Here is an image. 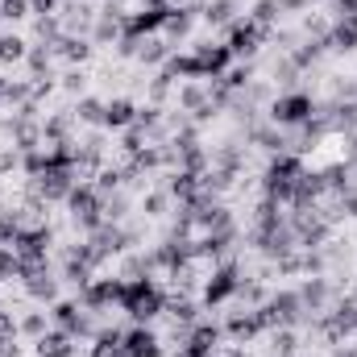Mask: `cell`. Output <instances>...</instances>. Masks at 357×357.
<instances>
[{
    "instance_id": "6da1fadb",
    "label": "cell",
    "mask_w": 357,
    "mask_h": 357,
    "mask_svg": "<svg viewBox=\"0 0 357 357\" xmlns=\"http://www.w3.org/2000/svg\"><path fill=\"white\" fill-rule=\"evenodd\" d=\"M121 312L129 316V324H154L167 312V287L158 278H125Z\"/></svg>"
},
{
    "instance_id": "7a4b0ae2",
    "label": "cell",
    "mask_w": 357,
    "mask_h": 357,
    "mask_svg": "<svg viewBox=\"0 0 357 357\" xmlns=\"http://www.w3.org/2000/svg\"><path fill=\"white\" fill-rule=\"evenodd\" d=\"M307 171V158L303 154H291V150H282V154H270L266 171H262V199H274V204H291V195H295V183L303 178Z\"/></svg>"
},
{
    "instance_id": "3957f363",
    "label": "cell",
    "mask_w": 357,
    "mask_h": 357,
    "mask_svg": "<svg viewBox=\"0 0 357 357\" xmlns=\"http://www.w3.org/2000/svg\"><path fill=\"white\" fill-rule=\"evenodd\" d=\"M316 112H320V100H316L312 91H303V88L278 91V96H270V104H266V121L278 125V129H287V133L303 129Z\"/></svg>"
},
{
    "instance_id": "277c9868",
    "label": "cell",
    "mask_w": 357,
    "mask_h": 357,
    "mask_svg": "<svg viewBox=\"0 0 357 357\" xmlns=\"http://www.w3.org/2000/svg\"><path fill=\"white\" fill-rule=\"evenodd\" d=\"M241 262L237 258H225V262H216V266L204 274V282H199V303H204V312H220V307H229L233 299H237V291H241Z\"/></svg>"
},
{
    "instance_id": "5b68a950",
    "label": "cell",
    "mask_w": 357,
    "mask_h": 357,
    "mask_svg": "<svg viewBox=\"0 0 357 357\" xmlns=\"http://www.w3.org/2000/svg\"><path fill=\"white\" fill-rule=\"evenodd\" d=\"M67 216H71V225H75L79 237H91V233L104 225V195L96 191L91 178H84V183L71 187V195H67Z\"/></svg>"
},
{
    "instance_id": "8992f818",
    "label": "cell",
    "mask_w": 357,
    "mask_h": 357,
    "mask_svg": "<svg viewBox=\"0 0 357 357\" xmlns=\"http://www.w3.org/2000/svg\"><path fill=\"white\" fill-rule=\"evenodd\" d=\"M270 38H274V33H266L262 25H254L245 13H241V17L225 29V46L233 50V59H237V63H254V59L262 54V46H266Z\"/></svg>"
},
{
    "instance_id": "52a82bcc",
    "label": "cell",
    "mask_w": 357,
    "mask_h": 357,
    "mask_svg": "<svg viewBox=\"0 0 357 357\" xmlns=\"http://www.w3.org/2000/svg\"><path fill=\"white\" fill-rule=\"evenodd\" d=\"M121 291H125V278H121V274H96L84 291H75V299L88 307L91 316L104 320V312L121 307Z\"/></svg>"
},
{
    "instance_id": "ba28073f",
    "label": "cell",
    "mask_w": 357,
    "mask_h": 357,
    "mask_svg": "<svg viewBox=\"0 0 357 357\" xmlns=\"http://www.w3.org/2000/svg\"><path fill=\"white\" fill-rule=\"evenodd\" d=\"M225 345V328L220 320H195L178 345V357H216Z\"/></svg>"
},
{
    "instance_id": "9c48e42d",
    "label": "cell",
    "mask_w": 357,
    "mask_h": 357,
    "mask_svg": "<svg viewBox=\"0 0 357 357\" xmlns=\"http://www.w3.org/2000/svg\"><path fill=\"white\" fill-rule=\"evenodd\" d=\"M270 316V324L274 328H299V324H307V312H303V299H299V287L291 291H270V299L262 303Z\"/></svg>"
},
{
    "instance_id": "30bf717a",
    "label": "cell",
    "mask_w": 357,
    "mask_h": 357,
    "mask_svg": "<svg viewBox=\"0 0 357 357\" xmlns=\"http://www.w3.org/2000/svg\"><path fill=\"white\" fill-rule=\"evenodd\" d=\"M13 250H17L21 262H50V250H54V229H50V220L21 229V233L13 237Z\"/></svg>"
},
{
    "instance_id": "8fae6325",
    "label": "cell",
    "mask_w": 357,
    "mask_h": 357,
    "mask_svg": "<svg viewBox=\"0 0 357 357\" xmlns=\"http://www.w3.org/2000/svg\"><path fill=\"white\" fill-rule=\"evenodd\" d=\"M75 183H84V178H79V171L50 167L46 175L29 178V191H33V195H42L46 204H67V195H71V187H75Z\"/></svg>"
},
{
    "instance_id": "7c38bea8",
    "label": "cell",
    "mask_w": 357,
    "mask_h": 357,
    "mask_svg": "<svg viewBox=\"0 0 357 357\" xmlns=\"http://www.w3.org/2000/svg\"><path fill=\"white\" fill-rule=\"evenodd\" d=\"M191 54H195V67H199V79H204V84H208V79H220V75L237 63L225 42H195Z\"/></svg>"
},
{
    "instance_id": "4fadbf2b",
    "label": "cell",
    "mask_w": 357,
    "mask_h": 357,
    "mask_svg": "<svg viewBox=\"0 0 357 357\" xmlns=\"http://www.w3.org/2000/svg\"><path fill=\"white\" fill-rule=\"evenodd\" d=\"M121 349L129 357H167V341H162V333L154 324H129Z\"/></svg>"
},
{
    "instance_id": "5bb4252c",
    "label": "cell",
    "mask_w": 357,
    "mask_h": 357,
    "mask_svg": "<svg viewBox=\"0 0 357 357\" xmlns=\"http://www.w3.org/2000/svg\"><path fill=\"white\" fill-rule=\"evenodd\" d=\"M167 13L171 8H129V17L121 21V33H129V38H137V42H146V38H158L162 33V25H167Z\"/></svg>"
},
{
    "instance_id": "9a60e30c",
    "label": "cell",
    "mask_w": 357,
    "mask_h": 357,
    "mask_svg": "<svg viewBox=\"0 0 357 357\" xmlns=\"http://www.w3.org/2000/svg\"><path fill=\"white\" fill-rule=\"evenodd\" d=\"M299 299H303V312H307V320H320V316L333 307V299H337V287H333L324 274H307V282L299 287Z\"/></svg>"
},
{
    "instance_id": "2e32d148",
    "label": "cell",
    "mask_w": 357,
    "mask_h": 357,
    "mask_svg": "<svg viewBox=\"0 0 357 357\" xmlns=\"http://www.w3.org/2000/svg\"><path fill=\"white\" fill-rule=\"evenodd\" d=\"M133 121H137V100H129V96H112V100H104V121H100L104 133H125Z\"/></svg>"
},
{
    "instance_id": "e0dca14e",
    "label": "cell",
    "mask_w": 357,
    "mask_h": 357,
    "mask_svg": "<svg viewBox=\"0 0 357 357\" xmlns=\"http://www.w3.org/2000/svg\"><path fill=\"white\" fill-rule=\"evenodd\" d=\"M91 54H96L91 38H79V33H63V38L54 42V59L67 63V67H88Z\"/></svg>"
},
{
    "instance_id": "ac0fdd59",
    "label": "cell",
    "mask_w": 357,
    "mask_h": 357,
    "mask_svg": "<svg viewBox=\"0 0 357 357\" xmlns=\"http://www.w3.org/2000/svg\"><path fill=\"white\" fill-rule=\"evenodd\" d=\"M212 100H208V84L204 79H183V84H175V112H183V116H195L199 108H208Z\"/></svg>"
},
{
    "instance_id": "d6986e66",
    "label": "cell",
    "mask_w": 357,
    "mask_h": 357,
    "mask_svg": "<svg viewBox=\"0 0 357 357\" xmlns=\"http://www.w3.org/2000/svg\"><path fill=\"white\" fill-rule=\"evenodd\" d=\"M195 17H199V13H195L191 4H175V8L167 13L162 38H167V42H171L175 50H178V42H187V38H191V29H195Z\"/></svg>"
},
{
    "instance_id": "ffe728a7",
    "label": "cell",
    "mask_w": 357,
    "mask_h": 357,
    "mask_svg": "<svg viewBox=\"0 0 357 357\" xmlns=\"http://www.w3.org/2000/svg\"><path fill=\"white\" fill-rule=\"evenodd\" d=\"M59 21H63V33L88 38L91 25H96V8H91V4H79V0H67V4L59 8Z\"/></svg>"
},
{
    "instance_id": "44dd1931",
    "label": "cell",
    "mask_w": 357,
    "mask_h": 357,
    "mask_svg": "<svg viewBox=\"0 0 357 357\" xmlns=\"http://www.w3.org/2000/svg\"><path fill=\"white\" fill-rule=\"evenodd\" d=\"M328 50L337 54H354L357 50V13H345V17H333V29H328Z\"/></svg>"
},
{
    "instance_id": "7402d4cb",
    "label": "cell",
    "mask_w": 357,
    "mask_h": 357,
    "mask_svg": "<svg viewBox=\"0 0 357 357\" xmlns=\"http://www.w3.org/2000/svg\"><path fill=\"white\" fill-rule=\"evenodd\" d=\"M75 129H79V121L71 116V108L42 116V142H46V146H54V142H75Z\"/></svg>"
},
{
    "instance_id": "603a6c76",
    "label": "cell",
    "mask_w": 357,
    "mask_h": 357,
    "mask_svg": "<svg viewBox=\"0 0 357 357\" xmlns=\"http://www.w3.org/2000/svg\"><path fill=\"white\" fill-rule=\"evenodd\" d=\"M33 357H79V349H75V337H71V333L50 328L46 337L33 341Z\"/></svg>"
},
{
    "instance_id": "cb8c5ba5",
    "label": "cell",
    "mask_w": 357,
    "mask_h": 357,
    "mask_svg": "<svg viewBox=\"0 0 357 357\" xmlns=\"http://www.w3.org/2000/svg\"><path fill=\"white\" fill-rule=\"evenodd\" d=\"M237 17H241V0H204L199 8V21L212 29H229Z\"/></svg>"
},
{
    "instance_id": "d4e9b609",
    "label": "cell",
    "mask_w": 357,
    "mask_h": 357,
    "mask_svg": "<svg viewBox=\"0 0 357 357\" xmlns=\"http://www.w3.org/2000/svg\"><path fill=\"white\" fill-rule=\"evenodd\" d=\"M17 328H21V341H38V337H46L54 324H50V312L46 307H25V312H17Z\"/></svg>"
},
{
    "instance_id": "484cf974",
    "label": "cell",
    "mask_w": 357,
    "mask_h": 357,
    "mask_svg": "<svg viewBox=\"0 0 357 357\" xmlns=\"http://www.w3.org/2000/svg\"><path fill=\"white\" fill-rule=\"evenodd\" d=\"M25 54H29V38L17 33V29H0V67H4V71H8V67H21Z\"/></svg>"
},
{
    "instance_id": "4316f807",
    "label": "cell",
    "mask_w": 357,
    "mask_h": 357,
    "mask_svg": "<svg viewBox=\"0 0 357 357\" xmlns=\"http://www.w3.org/2000/svg\"><path fill=\"white\" fill-rule=\"evenodd\" d=\"M54 46H42V42H29V54H25V71H29V79H50V71H54Z\"/></svg>"
},
{
    "instance_id": "83f0119b",
    "label": "cell",
    "mask_w": 357,
    "mask_h": 357,
    "mask_svg": "<svg viewBox=\"0 0 357 357\" xmlns=\"http://www.w3.org/2000/svg\"><path fill=\"white\" fill-rule=\"evenodd\" d=\"M121 341H125V328H121V324H108V320H104V324L96 328V337L88 341L91 349H88L84 357H104V354H112V349H121Z\"/></svg>"
},
{
    "instance_id": "f1b7e54d",
    "label": "cell",
    "mask_w": 357,
    "mask_h": 357,
    "mask_svg": "<svg viewBox=\"0 0 357 357\" xmlns=\"http://www.w3.org/2000/svg\"><path fill=\"white\" fill-rule=\"evenodd\" d=\"M171 54H175V46H171V42L158 33V38H146V42H142V50H137V63H142V67H158V71H162Z\"/></svg>"
},
{
    "instance_id": "f546056e",
    "label": "cell",
    "mask_w": 357,
    "mask_h": 357,
    "mask_svg": "<svg viewBox=\"0 0 357 357\" xmlns=\"http://www.w3.org/2000/svg\"><path fill=\"white\" fill-rule=\"evenodd\" d=\"M71 116H75L79 125H88V129H100V121H104V100H100V96H79V100L71 104Z\"/></svg>"
},
{
    "instance_id": "4dcf8cb0",
    "label": "cell",
    "mask_w": 357,
    "mask_h": 357,
    "mask_svg": "<svg viewBox=\"0 0 357 357\" xmlns=\"http://www.w3.org/2000/svg\"><path fill=\"white\" fill-rule=\"evenodd\" d=\"M137 208H142L146 220H158V216H167V208H171V191H167V187H150V191H142Z\"/></svg>"
},
{
    "instance_id": "1f68e13d",
    "label": "cell",
    "mask_w": 357,
    "mask_h": 357,
    "mask_svg": "<svg viewBox=\"0 0 357 357\" xmlns=\"http://www.w3.org/2000/svg\"><path fill=\"white\" fill-rule=\"evenodd\" d=\"M91 46H116L121 42V17H104V13H96V25H91Z\"/></svg>"
},
{
    "instance_id": "d6a6232c",
    "label": "cell",
    "mask_w": 357,
    "mask_h": 357,
    "mask_svg": "<svg viewBox=\"0 0 357 357\" xmlns=\"http://www.w3.org/2000/svg\"><path fill=\"white\" fill-rule=\"evenodd\" d=\"M270 354L274 357H295L299 354V328H270Z\"/></svg>"
},
{
    "instance_id": "836d02e7",
    "label": "cell",
    "mask_w": 357,
    "mask_h": 357,
    "mask_svg": "<svg viewBox=\"0 0 357 357\" xmlns=\"http://www.w3.org/2000/svg\"><path fill=\"white\" fill-rule=\"evenodd\" d=\"M245 17H250L254 25H262L266 33H274V29H278V17H282V8H278V0H258V4H254Z\"/></svg>"
},
{
    "instance_id": "e575fe53",
    "label": "cell",
    "mask_w": 357,
    "mask_h": 357,
    "mask_svg": "<svg viewBox=\"0 0 357 357\" xmlns=\"http://www.w3.org/2000/svg\"><path fill=\"white\" fill-rule=\"evenodd\" d=\"M270 75H274V84H278V91H291V88H295V79H299L303 71H295V63H291L287 54H278V59L270 63Z\"/></svg>"
},
{
    "instance_id": "d590c367",
    "label": "cell",
    "mask_w": 357,
    "mask_h": 357,
    "mask_svg": "<svg viewBox=\"0 0 357 357\" xmlns=\"http://www.w3.org/2000/svg\"><path fill=\"white\" fill-rule=\"evenodd\" d=\"M254 71H258L254 63H233V67L220 75V84H225V88H233V91H245L250 84H254Z\"/></svg>"
},
{
    "instance_id": "8d00e7d4",
    "label": "cell",
    "mask_w": 357,
    "mask_h": 357,
    "mask_svg": "<svg viewBox=\"0 0 357 357\" xmlns=\"http://www.w3.org/2000/svg\"><path fill=\"white\" fill-rule=\"evenodd\" d=\"M59 88L67 91V96H88V67H67L63 75H59Z\"/></svg>"
},
{
    "instance_id": "74e56055",
    "label": "cell",
    "mask_w": 357,
    "mask_h": 357,
    "mask_svg": "<svg viewBox=\"0 0 357 357\" xmlns=\"http://www.w3.org/2000/svg\"><path fill=\"white\" fill-rule=\"evenodd\" d=\"M25 17H33V13H29V0H0V25H4V29L21 25Z\"/></svg>"
},
{
    "instance_id": "f35d334b",
    "label": "cell",
    "mask_w": 357,
    "mask_h": 357,
    "mask_svg": "<svg viewBox=\"0 0 357 357\" xmlns=\"http://www.w3.org/2000/svg\"><path fill=\"white\" fill-rule=\"evenodd\" d=\"M21 278V258L13 245H0V282H17Z\"/></svg>"
},
{
    "instance_id": "ab89813d",
    "label": "cell",
    "mask_w": 357,
    "mask_h": 357,
    "mask_svg": "<svg viewBox=\"0 0 357 357\" xmlns=\"http://www.w3.org/2000/svg\"><path fill=\"white\" fill-rule=\"evenodd\" d=\"M146 96H150V104H167V100L175 96V79H171L167 71H158V75L150 79V91H146Z\"/></svg>"
},
{
    "instance_id": "60d3db41",
    "label": "cell",
    "mask_w": 357,
    "mask_h": 357,
    "mask_svg": "<svg viewBox=\"0 0 357 357\" xmlns=\"http://www.w3.org/2000/svg\"><path fill=\"white\" fill-rule=\"evenodd\" d=\"M0 341H21V328H17V312L0 307Z\"/></svg>"
},
{
    "instance_id": "b9f144b4",
    "label": "cell",
    "mask_w": 357,
    "mask_h": 357,
    "mask_svg": "<svg viewBox=\"0 0 357 357\" xmlns=\"http://www.w3.org/2000/svg\"><path fill=\"white\" fill-rule=\"evenodd\" d=\"M13 171H21V154L13 146H0V178L13 175Z\"/></svg>"
},
{
    "instance_id": "7bdbcfd3",
    "label": "cell",
    "mask_w": 357,
    "mask_h": 357,
    "mask_svg": "<svg viewBox=\"0 0 357 357\" xmlns=\"http://www.w3.org/2000/svg\"><path fill=\"white\" fill-rule=\"evenodd\" d=\"M59 8H63L59 0H29V13L33 17H59Z\"/></svg>"
},
{
    "instance_id": "ee69618b",
    "label": "cell",
    "mask_w": 357,
    "mask_h": 357,
    "mask_svg": "<svg viewBox=\"0 0 357 357\" xmlns=\"http://www.w3.org/2000/svg\"><path fill=\"white\" fill-rule=\"evenodd\" d=\"M307 4H312V0H278V8H282V13H303Z\"/></svg>"
},
{
    "instance_id": "f6af8a7d",
    "label": "cell",
    "mask_w": 357,
    "mask_h": 357,
    "mask_svg": "<svg viewBox=\"0 0 357 357\" xmlns=\"http://www.w3.org/2000/svg\"><path fill=\"white\" fill-rule=\"evenodd\" d=\"M0 357H21V341H0Z\"/></svg>"
},
{
    "instance_id": "bcb514c9",
    "label": "cell",
    "mask_w": 357,
    "mask_h": 357,
    "mask_svg": "<svg viewBox=\"0 0 357 357\" xmlns=\"http://www.w3.org/2000/svg\"><path fill=\"white\" fill-rule=\"evenodd\" d=\"M142 8H175V4H183V0H137Z\"/></svg>"
},
{
    "instance_id": "7dc6e473",
    "label": "cell",
    "mask_w": 357,
    "mask_h": 357,
    "mask_svg": "<svg viewBox=\"0 0 357 357\" xmlns=\"http://www.w3.org/2000/svg\"><path fill=\"white\" fill-rule=\"evenodd\" d=\"M4 88H8V75H4V67H0V96H4Z\"/></svg>"
},
{
    "instance_id": "c3c4849f",
    "label": "cell",
    "mask_w": 357,
    "mask_h": 357,
    "mask_svg": "<svg viewBox=\"0 0 357 357\" xmlns=\"http://www.w3.org/2000/svg\"><path fill=\"white\" fill-rule=\"evenodd\" d=\"M104 357H129V354L125 349H112V354H104Z\"/></svg>"
},
{
    "instance_id": "681fc988",
    "label": "cell",
    "mask_w": 357,
    "mask_h": 357,
    "mask_svg": "<svg viewBox=\"0 0 357 357\" xmlns=\"http://www.w3.org/2000/svg\"><path fill=\"white\" fill-rule=\"evenodd\" d=\"M312 4H333V0H312Z\"/></svg>"
},
{
    "instance_id": "f907efd6",
    "label": "cell",
    "mask_w": 357,
    "mask_h": 357,
    "mask_svg": "<svg viewBox=\"0 0 357 357\" xmlns=\"http://www.w3.org/2000/svg\"><path fill=\"white\" fill-rule=\"evenodd\" d=\"M79 4H96V0H79Z\"/></svg>"
}]
</instances>
